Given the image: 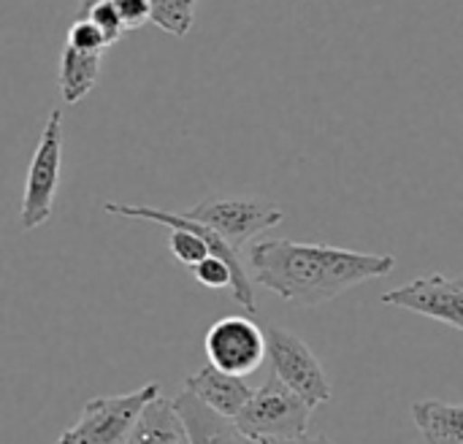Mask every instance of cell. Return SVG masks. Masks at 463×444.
I'll return each instance as SVG.
<instances>
[{
  "instance_id": "2",
  "label": "cell",
  "mask_w": 463,
  "mask_h": 444,
  "mask_svg": "<svg viewBox=\"0 0 463 444\" xmlns=\"http://www.w3.org/2000/svg\"><path fill=\"white\" fill-rule=\"evenodd\" d=\"M103 212L106 214H114V217H125V220H144V222H155V225H163L171 231L168 236V250L171 255L187 266V269H195L201 260H206L209 255H217L222 258L233 274H236V285H233V293L231 298L247 309V312H255V285L250 279V271L244 269L241 263V255L239 250H233L214 228L203 225V222H195L190 217H184V212H168V209H155V206H146V203H119V201H106L103 203Z\"/></svg>"
},
{
  "instance_id": "10",
  "label": "cell",
  "mask_w": 463,
  "mask_h": 444,
  "mask_svg": "<svg viewBox=\"0 0 463 444\" xmlns=\"http://www.w3.org/2000/svg\"><path fill=\"white\" fill-rule=\"evenodd\" d=\"M184 391L193 393L195 399H201L212 412H217L228 420H236L241 415V410L250 404V399L255 396V391L250 388V383L244 377L220 372L212 364L193 372L184 380Z\"/></svg>"
},
{
  "instance_id": "21",
  "label": "cell",
  "mask_w": 463,
  "mask_h": 444,
  "mask_svg": "<svg viewBox=\"0 0 463 444\" xmlns=\"http://www.w3.org/2000/svg\"><path fill=\"white\" fill-rule=\"evenodd\" d=\"M98 3H103V0H81V3H79V11H76V19H84V16L90 14V8L98 5Z\"/></svg>"
},
{
  "instance_id": "8",
  "label": "cell",
  "mask_w": 463,
  "mask_h": 444,
  "mask_svg": "<svg viewBox=\"0 0 463 444\" xmlns=\"http://www.w3.org/2000/svg\"><path fill=\"white\" fill-rule=\"evenodd\" d=\"M203 347H206L209 364L233 377L252 374L263 364V358H269L266 331H260L244 315H231V317L217 320L206 331Z\"/></svg>"
},
{
  "instance_id": "4",
  "label": "cell",
  "mask_w": 463,
  "mask_h": 444,
  "mask_svg": "<svg viewBox=\"0 0 463 444\" xmlns=\"http://www.w3.org/2000/svg\"><path fill=\"white\" fill-rule=\"evenodd\" d=\"M157 396L160 385L152 383L133 393L90 399L79 420L65 429L54 444H128L138 418Z\"/></svg>"
},
{
  "instance_id": "6",
  "label": "cell",
  "mask_w": 463,
  "mask_h": 444,
  "mask_svg": "<svg viewBox=\"0 0 463 444\" xmlns=\"http://www.w3.org/2000/svg\"><path fill=\"white\" fill-rule=\"evenodd\" d=\"M184 217L214 228L233 250H241L263 231L282 222V209L263 198L212 195L184 212Z\"/></svg>"
},
{
  "instance_id": "17",
  "label": "cell",
  "mask_w": 463,
  "mask_h": 444,
  "mask_svg": "<svg viewBox=\"0 0 463 444\" xmlns=\"http://www.w3.org/2000/svg\"><path fill=\"white\" fill-rule=\"evenodd\" d=\"M68 43L73 49H81V52H95V54H103V49H109V41L106 35L100 33V27L92 22V19H76L68 30Z\"/></svg>"
},
{
  "instance_id": "5",
  "label": "cell",
  "mask_w": 463,
  "mask_h": 444,
  "mask_svg": "<svg viewBox=\"0 0 463 444\" xmlns=\"http://www.w3.org/2000/svg\"><path fill=\"white\" fill-rule=\"evenodd\" d=\"M62 111L52 109L38 146L33 152L30 168H27V182L22 193V212H19V225L22 231H35L38 225L49 222L52 209H54V195L60 187V171H62Z\"/></svg>"
},
{
  "instance_id": "13",
  "label": "cell",
  "mask_w": 463,
  "mask_h": 444,
  "mask_svg": "<svg viewBox=\"0 0 463 444\" xmlns=\"http://www.w3.org/2000/svg\"><path fill=\"white\" fill-rule=\"evenodd\" d=\"M100 57L95 52H81L73 49L71 43L62 46V57H60V95L65 106H76L79 100H84L92 87L98 84L100 76Z\"/></svg>"
},
{
  "instance_id": "1",
  "label": "cell",
  "mask_w": 463,
  "mask_h": 444,
  "mask_svg": "<svg viewBox=\"0 0 463 444\" xmlns=\"http://www.w3.org/2000/svg\"><path fill=\"white\" fill-rule=\"evenodd\" d=\"M247 266L255 282L277 298L296 307H320L364 282L388 277L396 269V258L331 244L263 239L250 244Z\"/></svg>"
},
{
  "instance_id": "11",
  "label": "cell",
  "mask_w": 463,
  "mask_h": 444,
  "mask_svg": "<svg viewBox=\"0 0 463 444\" xmlns=\"http://www.w3.org/2000/svg\"><path fill=\"white\" fill-rule=\"evenodd\" d=\"M174 407L184 420L193 444H255L233 426V420L212 412L201 399H195L187 391L174 399Z\"/></svg>"
},
{
  "instance_id": "9",
  "label": "cell",
  "mask_w": 463,
  "mask_h": 444,
  "mask_svg": "<svg viewBox=\"0 0 463 444\" xmlns=\"http://www.w3.org/2000/svg\"><path fill=\"white\" fill-rule=\"evenodd\" d=\"M380 301L463 331V277L429 274L383 293Z\"/></svg>"
},
{
  "instance_id": "16",
  "label": "cell",
  "mask_w": 463,
  "mask_h": 444,
  "mask_svg": "<svg viewBox=\"0 0 463 444\" xmlns=\"http://www.w3.org/2000/svg\"><path fill=\"white\" fill-rule=\"evenodd\" d=\"M190 274L195 277L198 285L209 288V290H231L233 293V285H236V274L233 269L217 258V255H209L206 260H201L195 269H190Z\"/></svg>"
},
{
  "instance_id": "15",
  "label": "cell",
  "mask_w": 463,
  "mask_h": 444,
  "mask_svg": "<svg viewBox=\"0 0 463 444\" xmlns=\"http://www.w3.org/2000/svg\"><path fill=\"white\" fill-rule=\"evenodd\" d=\"M195 3L198 0H152V22L163 33L184 38L195 19Z\"/></svg>"
},
{
  "instance_id": "3",
  "label": "cell",
  "mask_w": 463,
  "mask_h": 444,
  "mask_svg": "<svg viewBox=\"0 0 463 444\" xmlns=\"http://www.w3.org/2000/svg\"><path fill=\"white\" fill-rule=\"evenodd\" d=\"M312 407L293 393L279 377H269L263 388L255 391L250 404L233 420V426L255 444L298 442L309 437Z\"/></svg>"
},
{
  "instance_id": "14",
  "label": "cell",
  "mask_w": 463,
  "mask_h": 444,
  "mask_svg": "<svg viewBox=\"0 0 463 444\" xmlns=\"http://www.w3.org/2000/svg\"><path fill=\"white\" fill-rule=\"evenodd\" d=\"M412 420L426 444H463V404H445L437 399L415 401Z\"/></svg>"
},
{
  "instance_id": "7",
  "label": "cell",
  "mask_w": 463,
  "mask_h": 444,
  "mask_svg": "<svg viewBox=\"0 0 463 444\" xmlns=\"http://www.w3.org/2000/svg\"><path fill=\"white\" fill-rule=\"evenodd\" d=\"M266 339H269V361H271L274 377H279L312 410L328 404L331 383H328L323 364L312 353V347L301 336L279 326L266 328Z\"/></svg>"
},
{
  "instance_id": "19",
  "label": "cell",
  "mask_w": 463,
  "mask_h": 444,
  "mask_svg": "<svg viewBox=\"0 0 463 444\" xmlns=\"http://www.w3.org/2000/svg\"><path fill=\"white\" fill-rule=\"evenodd\" d=\"M125 30H138L152 22V0H114Z\"/></svg>"
},
{
  "instance_id": "18",
  "label": "cell",
  "mask_w": 463,
  "mask_h": 444,
  "mask_svg": "<svg viewBox=\"0 0 463 444\" xmlns=\"http://www.w3.org/2000/svg\"><path fill=\"white\" fill-rule=\"evenodd\" d=\"M84 19H92V22L100 27V33L106 35L109 46H114V43L128 33V30H125V24H122V19H119V11H117L114 0H103V3L92 5V8H90V14H87Z\"/></svg>"
},
{
  "instance_id": "20",
  "label": "cell",
  "mask_w": 463,
  "mask_h": 444,
  "mask_svg": "<svg viewBox=\"0 0 463 444\" xmlns=\"http://www.w3.org/2000/svg\"><path fill=\"white\" fill-rule=\"evenodd\" d=\"M279 444H336L331 442L328 437H323V434H315V437H304V439H298V442H279Z\"/></svg>"
},
{
  "instance_id": "12",
  "label": "cell",
  "mask_w": 463,
  "mask_h": 444,
  "mask_svg": "<svg viewBox=\"0 0 463 444\" xmlns=\"http://www.w3.org/2000/svg\"><path fill=\"white\" fill-rule=\"evenodd\" d=\"M128 444H193L184 420L179 418L174 399L157 396L138 418Z\"/></svg>"
}]
</instances>
